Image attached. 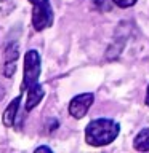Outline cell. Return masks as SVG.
<instances>
[{"label":"cell","mask_w":149,"mask_h":153,"mask_svg":"<svg viewBox=\"0 0 149 153\" xmlns=\"http://www.w3.org/2000/svg\"><path fill=\"white\" fill-rule=\"evenodd\" d=\"M18 59H19V48L18 43H10L5 50V56H3V65H2V74L7 78H11L16 72L18 67Z\"/></svg>","instance_id":"5"},{"label":"cell","mask_w":149,"mask_h":153,"mask_svg":"<svg viewBox=\"0 0 149 153\" xmlns=\"http://www.w3.org/2000/svg\"><path fill=\"white\" fill-rule=\"evenodd\" d=\"M35 152H51V148H48V147H38V148H35Z\"/></svg>","instance_id":"11"},{"label":"cell","mask_w":149,"mask_h":153,"mask_svg":"<svg viewBox=\"0 0 149 153\" xmlns=\"http://www.w3.org/2000/svg\"><path fill=\"white\" fill-rule=\"evenodd\" d=\"M133 147L136 152H149V128H144L136 134Z\"/></svg>","instance_id":"8"},{"label":"cell","mask_w":149,"mask_h":153,"mask_svg":"<svg viewBox=\"0 0 149 153\" xmlns=\"http://www.w3.org/2000/svg\"><path fill=\"white\" fill-rule=\"evenodd\" d=\"M112 0H95V5L98 8H101V11H109L112 8Z\"/></svg>","instance_id":"9"},{"label":"cell","mask_w":149,"mask_h":153,"mask_svg":"<svg viewBox=\"0 0 149 153\" xmlns=\"http://www.w3.org/2000/svg\"><path fill=\"white\" fill-rule=\"evenodd\" d=\"M21 99H23V93L16 96L11 102L8 104V107L5 108V112H3V117H2V121L3 124L7 128H11L13 124H14V120H16L18 117V110H19V104H21Z\"/></svg>","instance_id":"6"},{"label":"cell","mask_w":149,"mask_h":153,"mask_svg":"<svg viewBox=\"0 0 149 153\" xmlns=\"http://www.w3.org/2000/svg\"><path fill=\"white\" fill-rule=\"evenodd\" d=\"M112 2H114V5H117L120 8H130V7H133L138 0H112Z\"/></svg>","instance_id":"10"},{"label":"cell","mask_w":149,"mask_h":153,"mask_svg":"<svg viewBox=\"0 0 149 153\" xmlns=\"http://www.w3.org/2000/svg\"><path fill=\"white\" fill-rule=\"evenodd\" d=\"M95 100V94L93 93H82L77 94L75 97H72V100L69 102V107H67V112H69L71 117H74L75 120H82L88 113V110L91 107Z\"/></svg>","instance_id":"4"},{"label":"cell","mask_w":149,"mask_h":153,"mask_svg":"<svg viewBox=\"0 0 149 153\" xmlns=\"http://www.w3.org/2000/svg\"><path fill=\"white\" fill-rule=\"evenodd\" d=\"M26 94H27V99H26V105H24V107H26L27 112H31L32 108H35L37 105L40 104V100L43 99V96H45V89H43L42 85H38L35 88L26 91Z\"/></svg>","instance_id":"7"},{"label":"cell","mask_w":149,"mask_h":153,"mask_svg":"<svg viewBox=\"0 0 149 153\" xmlns=\"http://www.w3.org/2000/svg\"><path fill=\"white\" fill-rule=\"evenodd\" d=\"M32 5V27L40 32L51 27L53 24V8L50 0H29Z\"/></svg>","instance_id":"3"},{"label":"cell","mask_w":149,"mask_h":153,"mask_svg":"<svg viewBox=\"0 0 149 153\" xmlns=\"http://www.w3.org/2000/svg\"><path fill=\"white\" fill-rule=\"evenodd\" d=\"M144 102H146V105L149 107V85H147V91H146V99H144Z\"/></svg>","instance_id":"12"},{"label":"cell","mask_w":149,"mask_h":153,"mask_svg":"<svg viewBox=\"0 0 149 153\" xmlns=\"http://www.w3.org/2000/svg\"><path fill=\"white\" fill-rule=\"evenodd\" d=\"M2 96H3V94H0V99H2Z\"/></svg>","instance_id":"13"},{"label":"cell","mask_w":149,"mask_h":153,"mask_svg":"<svg viewBox=\"0 0 149 153\" xmlns=\"http://www.w3.org/2000/svg\"><path fill=\"white\" fill-rule=\"evenodd\" d=\"M40 56L35 50H27L24 54V65H23V81H21V93L35 88L40 85L38 76H40Z\"/></svg>","instance_id":"2"},{"label":"cell","mask_w":149,"mask_h":153,"mask_svg":"<svg viewBox=\"0 0 149 153\" xmlns=\"http://www.w3.org/2000/svg\"><path fill=\"white\" fill-rule=\"evenodd\" d=\"M120 132V124L111 118H96L87 124L85 142L91 147H104L114 142Z\"/></svg>","instance_id":"1"}]
</instances>
